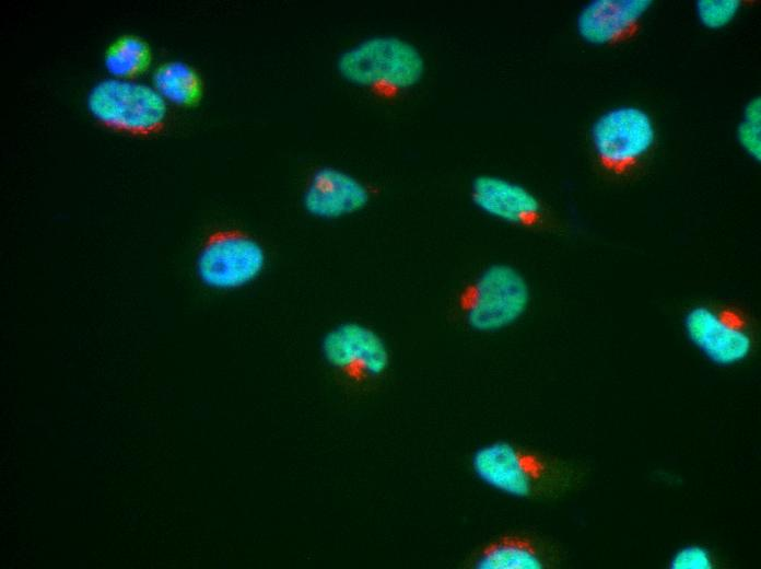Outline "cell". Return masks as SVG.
I'll list each match as a JSON object with an SVG mask.
<instances>
[{
	"label": "cell",
	"instance_id": "6da1fadb",
	"mask_svg": "<svg viewBox=\"0 0 761 569\" xmlns=\"http://www.w3.org/2000/svg\"><path fill=\"white\" fill-rule=\"evenodd\" d=\"M470 465L483 484L520 499L559 495L575 478L574 469L565 462L507 441L480 446Z\"/></svg>",
	"mask_w": 761,
	"mask_h": 569
},
{
	"label": "cell",
	"instance_id": "7a4b0ae2",
	"mask_svg": "<svg viewBox=\"0 0 761 569\" xmlns=\"http://www.w3.org/2000/svg\"><path fill=\"white\" fill-rule=\"evenodd\" d=\"M340 76L372 94L393 98L415 86L425 70L415 46L396 36L366 38L338 58Z\"/></svg>",
	"mask_w": 761,
	"mask_h": 569
},
{
	"label": "cell",
	"instance_id": "3957f363",
	"mask_svg": "<svg viewBox=\"0 0 761 569\" xmlns=\"http://www.w3.org/2000/svg\"><path fill=\"white\" fill-rule=\"evenodd\" d=\"M530 300L525 278L514 267L492 264L457 294L454 315L467 328L493 333L514 324Z\"/></svg>",
	"mask_w": 761,
	"mask_h": 569
},
{
	"label": "cell",
	"instance_id": "277c9868",
	"mask_svg": "<svg viewBox=\"0 0 761 569\" xmlns=\"http://www.w3.org/2000/svg\"><path fill=\"white\" fill-rule=\"evenodd\" d=\"M320 349L336 382L351 395L373 392L389 372V349L365 324L348 321L331 327L323 336Z\"/></svg>",
	"mask_w": 761,
	"mask_h": 569
},
{
	"label": "cell",
	"instance_id": "5b68a950",
	"mask_svg": "<svg viewBox=\"0 0 761 569\" xmlns=\"http://www.w3.org/2000/svg\"><path fill=\"white\" fill-rule=\"evenodd\" d=\"M86 108L104 128L141 138L162 132L168 117L167 103L153 85L114 77L90 88Z\"/></svg>",
	"mask_w": 761,
	"mask_h": 569
},
{
	"label": "cell",
	"instance_id": "8992f818",
	"mask_svg": "<svg viewBox=\"0 0 761 569\" xmlns=\"http://www.w3.org/2000/svg\"><path fill=\"white\" fill-rule=\"evenodd\" d=\"M267 253L249 232L216 228L202 240L196 256L199 280L214 290H234L255 281L265 270Z\"/></svg>",
	"mask_w": 761,
	"mask_h": 569
},
{
	"label": "cell",
	"instance_id": "52a82bcc",
	"mask_svg": "<svg viewBox=\"0 0 761 569\" xmlns=\"http://www.w3.org/2000/svg\"><path fill=\"white\" fill-rule=\"evenodd\" d=\"M590 138L599 166L611 176L624 177L646 161L656 132L645 111L622 106L599 116L592 126Z\"/></svg>",
	"mask_w": 761,
	"mask_h": 569
},
{
	"label": "cell",
	"instance_id": "ba28073f",
	"mask_svg": "<svg viewBox=\"0 0 761 569\" xmlns=\"http://www.w3.org/2000/svg\"><path fill=\"white\" fill-rule=\"evenodd\" d=\"M683 323L691 342L716 364L739 363L752 350L751 325L737 309L698 305L686 314Z\"/></svg>",
	"mask_w": 761,
	"mask_h": 569
},
{
	"label": "cell",
	"instance_id": "9c48e42d",
	"mask_svg": "<svg viewBox=\"0 0 761 569\" xmlns=\"http://www.w3.org/2000/svg\"><path fill=\"white\" fill-rule=\"evenodd\" d=\"M370 185L333 166H320L308 176L302 204L315 218L332 220L364 209L371 201Z\"/></svg>",
	"mask_w": 761,
	"mask_h": 569
},
{
	"label": "cell",
	"instance_id": "30bf717a",
	"mask_svg": "<svg viewBox=\"0 0 761 569\" xmlns=\"http://www.w3.org/2000/svg\"><path fill=\"white\" fill-rule=\"evenodd\" d=\"M470 197L482 212L508 224L538 228L547 219V211L536 195L500 176H477L470 186Z\"/></svg>",
	"mask_w": 761,
	"mask_h": 569
},
{
	"label": "cell",
	"instance_id": "8fae6325",
	"mask_svg": "<svg viewBox=\"0 0 761 569\" xmlns=\"http://www.w3.org/2000/svg\"><path fill=\"white\" fill-rule=\"evenodd\" d=\"M651 0H595L577 16L578 35L597 46L623 44L637 35Z\"/></svg>",
	"mask_w": 761,
	"mask_h": 569
},
{
	"label": "cell",
	"instance_id": "7c38bea8",
	"mask_svg": "<svg viewBox=\"0 0 761 569\" xmlns=\"http://www.w3.org/2000/svg\"><path fill=\"white\" fill-rule=\"evenodd\" d=\"M550 562L543 547L534 538L506 534L487 543L466 561L472 569H543Z\"/></svg>",
	"mask_w": 761,
	"mask_h": 569
},
{
	"label": "cell",
	"instance_id": "4fadbf2b",
	"mask_svg": "<svg viewBox=\"0 0 761 569\" xmlns=\"http://www.w3.org/2000/svg\"><path fill=\"white\" fill-rule=\"evenodd\" d=\"M154 89L166 101L183 107L198 104L203 94V81L191 65L182 60L160 63L152 76Z\"/></svg>",
	"mask_w": 761,
	"mask_h": 569
},
{
	"label": "cell",
	"instance_id": "5bb4252c",
	"mask_svg": "<svg viewBox=\"0 0 761 569\" xmlns=\"http://www.w3.org/2000/svg\"><path fill=\"white\" fill-rule=\"evenodd\" d=\"M152 61L150 44L136 34H122L104 53V66L114 77L133 79L144 72Z\"/></svg>",
	"mask_w": 761,
	"mask_h": 569
},
{
	"label": "cell",
	"instance_id": "9a60e30c",
	"mask_svg": "<svg viewBox=\"0 0 761 569\" xmlns=\"http://www.w3.org/2000/svg\"><path fill=\"white\" fill-rule=\"evenodd\" d=\"M739 0H700L695 9L701 23L712 30L726 26L742 7Z\"/></svg>",
	"mask_w": 761,
	"mask_h": 569
},
{
	"label": "cell",
	"instance_id": "2e32d148",
	"mask_svg": "<svg viewBox=\"0 0 761 569\" xmlns=\"http://www.w3.org/2000/svg\"><path fill=\"white\" fill-rule=\"evenodd\" d=\"M714 561L711 553L702 546H687L678 550L670 560L671 569H711Z\"/></svg>",
	"mask_w": 761,
	"mask_h": 569
},
{
	"label": "cell",
	"instance_id": "e0dca14e",
	"mask_svg": "<svg viewBox=\"0 0 761 569\" xmlns=\"http://www.w3.org/2000/svg\"><path fill=\"white\" fill-rule=\"evenodd\" d=\"M737 139L750 156L761 161V125L742 120L737 128Z\"/></svg>",
	"mask_w": 761,
	"mask_h": 569
},
{
	"label": "cell",
	"instance_id": "ac0fdd59",
	"mask_svg": "<svg viewBox=\"0 0 761 569\" xmlns=\"http://www.w3.org/2000/svg\"><path fill=\"white\" fill-rule=\"evenodd\" d=\"M744 120L761 125V98L760 96L750 100L744 109Z\"/></svg>",
	"mask_w": 761,
	"mask_h": 569
}]
</instances>
